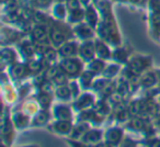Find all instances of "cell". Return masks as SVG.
<instances>
[{
  "instance_id": "obj_1",
  "label": "cell",
  "mask_w": 160,
  "mask_h": 147,
  "mask_svg": "<svg viewBox=\"0 0 160 147\" xmlns=\"http://www.w3.org/2000/svg\"><path fill=\"white\" fill-rule=\"evenodd\" d=\"M97 35L99 38L114 47H118L122 44L120 30L114 17L109 19H101L97 28Z\"/></svg>"
},
{
  "instance_id": "obj_2",
  "label": "cell",
  "mask_w": 160,
  "mask_h": 147,
  "mask_svg": "<svg viewBox=\"0 0 160 147\" xmlns=\"http://www.w3.org/2000/svg\"><path fill=\"white\" fill-rule=\"evenodd\" d=\"M47 30H48L51 44L56 48L70 40L71 34H73L72 27H70L68 23L65 24L62 21H57L55 19L54 20L51 19L49 23L47 24Z\"/></svg>"
},
{
  "instance_id": "obj_3",
  "label": "cell",
  "mask_w": 160,
  "mask_h": 147,
  "mask_svg": "<svg viewBox=\"0 0 160 147\" xmlns=\"http://www.w3.org/2000/svg\"><path fill=\"white\" fill-rule=\"evenodd\" d=\"M151 65V57L150 56L144 55H135L129 58L127 62L126 73L128 74L129 80L135 77H140Z\"/></svg>"
},
{
  "instance_id": "obj_4",
  "label": "cell",
  "mask_w": 160,
  "mask_h": 147,
  "mask_svg": "<svg viewBox=\"0 0 160 147\" xmlns=\"http://www.w3.org/2000/svg\"><path fill=\"white\" fill-rule=\"evenodd\" d=\"M59 67L64 74H66L69 78L79 77L82 73V60L79 57L62 58L59 63Z\"/></svg>"
},
{
  "instance_id": "obj_5",
  "label": "cell",
  "mask_w": 160,
  "mask_h": 147,
  "mask_svg": "<svg viewBox=\"0 0 160 147\" xmlns=\"http://www.w3.org/2000/svg\"><path fill=\"white\" fill-rule=\"evenodd\" d=\"M30 38L31 41L36 44L38 46L40 45H48L51 44L48 35V30H47V25L43 24H34L33 27L30 29Z\"/></svg>"
},
{
  "instance_id": "obj_6",
  "label": "cell",
  "mask_w": 160,
  "mask_h": 147,
  "mask_svg": "<svg viewBox=\"0 0 160 147\" xmlns=\"http://www.w3.org/2000/svg\"><path fill=\"white\" fill-rule=\"evenodd\" d=\"M72 32L73 35L77 38H79L81 42L83 41L94 40V36L97 34V31L92 27H90L85 21L81 23H78L76 25H72Z\"/></svg>"
},
{
  "instance_id": "obj_7",
  "label": "cell",
  "mask_w": 160,
  "mask_h": 147,
  "mask_svg": "<svg viewBox=\"0 0 160 147\" xmlns=\"http://www.w3.org/2000/svg\"><path fill=\"white\" fill-rule=\"evenodd\" d=\"M78 57L82 60V62H86V63L91 62L92 59H94V58L97 57L96 46H94V40H89V41L80 42Z\"/></svg>"
},
{
  "instance_id": "obj_8",
  "label": "cell",
  "mask_w": 160,
  "mask_h": 147,
  "mask_svg": "<svg viewBox=\"0 0 160 147\" xmlns=\"http://www.w3.org/2000/svg\"><path fill=\"white\" fill-rule=\"evenodd\" d=\"M79 45L80 43L76 42V41H67L62 45H60L57 48L58 56L60 58H70V57H78V53H79Z\"/></svg>"
},
{
  "instance_id": "obj_9",
  "label": "cell",
  "mask_w": 160,
  "mask_h": 147,
  "mask_svg": "<svg viewBox=\"0 0 160 147\" xmlns=\"http://www.w3.org/2000/svg\"><path fill=\"white\" fill-rule=\"evenodd\" d=\"M101 21V16L99 13L98 9L96 8V6L91 5L85 7V22L88 23L90 27H92L97 31L99 23Z\"/></svg>"
},
{
  "instance_id": "obj_10",
  "label": "cell",
  "mask_w": 160,
  "mask_h": 147,
  "mask_svg": "<svg viewBox=\"0 0 160 147\" xmlns=\"http://www.w3.org/2000/svg\"><path fill=\"white\" fill-rule=\"evenodd\" d=\"M18 46L20 52L22 53V55L24 57L29 59H32L34 58L35 54L38 53V46L36 44H34L33 42L31 41V38H22L20 42H18Z\"/></svg>"
},
{
  "instance_id": "obj_11",
  "label": "cell",
  "mask_w": 160,
  "mask_h": 147,
  "mask_svg": "<svg viewBox=\"0 0 160 147\" xmlns=\"http://www.w3.org/2000/svg\"><path fill=\"white\" fill-rule=\"evenodd\" d=\"M1 38H2V43L6 44H10L12 42H20L22 40V33L19 30H16L13 28L10 27H2L1 29Z\"/></svg>"
},
{
  "instance_id": "obj_12",
  "label": "cell",
  "mask_w": 160,
  "mask_h": 147,
  "mask_svg": "<svg viewBox=\"0 0 160 147\" xmlns=\"http://www.w3.org/2000/svg\"><path fill=\"white\" fill-rule=\"evenodd\" d=\"M94 104V97L91 94H83L79 96L73 102V108L77 111H86L89 110Z\"/></svg>"
},
{
  "instance_id": "obj_13",
  "label": "cell",
  "mask_w": 160,
  "mask_h": 147,
  "mask_svg": "<svg viewBox=\"0 0 160 147\" xmlns=\"http://www.w3.org/2000/svg\"><path fill=\"white\" fill-rule=\"evenodd\" d=\"M94 46H96V54L98 58H101L103 60L112 58V51L110 48V45L104 41L99 38H94Z\"/></svg>"
},
{
  "instance_id": "obj_14",
  "label": "cell",
  "mask_w": 160,
  "mask_h": 147,
  "mask_svg": "<svg viewBox=\"0 0 160 147\" xmlns=\"http://www.w3.org/2000/svg\"><path fill=\"white\" fill-rule=\"evenodd\" d=\"M10 76L14 79H22L25 78L30 74V70L28 68L27 64H21V63H14L10 66L9 69Z\"/></svg>"
},
{
  "instance_id": "obj_15",
  "label": "cell",
  "mask_w": 160,
  "mask_h": 147,
  "mask_svg": "<svg viewBox=\"0 0 160 147\" xmlns=\"http://www.w3.org/2000/svg\"><path fill=\"white\" fill-rule=\"evenodd\" d=\"M52 14L53 19L57 21H66L68 17V9L65 3H55L52 7Z\"/></svg>"
},
{
  "instance_id": "obj_16",
  "label": "cell",
  "mask_w": 160,
  "mask_h": 147,
  "mask_svg": "<svg viewBox=\"0 0 160 147\" xmlns=\"http://www.w3.org/2000/svg\"><path fill=\"white\" fill-rule=\"evenodd\" d=\"M158 80V74L147 70L139 77V86H142V88H151L157 85Z\"/></svg>"
},
{
  "instance_id": "obj_17",
  "label": "cell",
  "mask_w": 160,
  "mask_h": 147,
  "mask_svg": "<svg viewBox=\"0 0 160 147\" xmlns=\"http://www.w3.org/2000/svg\"><path fill=\"white\" fill-rule=\"evenodd\" d=\"M1 63H2V66L9 67L17 63V52L9 46H3L1 49Z\"/></svg>"
},
{
  "instance_id": "obj_18",
  "label": "cell",
  "mask_w": 160,
  "mask_h": 147,
  "mask_svg": "<svg viewBox=\"0 0 160 147\" xmlns=\"http://www.w3.org/2000/svg\"><path fill=\"white\" fill-rule=\"evenodd\" d=\"M54 116L57 120L62 121H71L72 114H71V109L68 105L58 104L54 108Z\"/></svg>"
},
{
  "instance_id": "obj_19",
  "label": "cell",
  "mask_w": 160,
  "mask_h": 147,
  "mask_svg": "<svg viewBox=\"0 0 160 147\" xmlns=\"http://www.w3.org/2000/svg\"><path fill=\"white\" fill-rule=\"evenodd\" d=\"M49 129L58 134H69V133H71L73 127H72V124H71V121L57 120L54 124H52L51 126H49Z\"/></svg>"
},
{
  "instance_id": "obj_20",
  "label": "cell",
  "mask_w": 160,
  "mask_h": 147,
  "mask_svg": "<svg viewBox=\"0 0 160 147\" xmlns=\"http://www.w3.org/2000/svg\"><path fill=\"white\" fill-rule=\"evenodd\" d=\"M123 136V129H118V127H113L110 129L107 132V143L112 146H116L118 143L121 142Z\"/></svg>"
},
{
  "instance_id": "obj_21",
  "label": "cell",
  "mask_w": 160,
  "mask_h": 147,
  "mask_svg": "<svg viewBox=\"0 0 160 147\" xmlns=\"http://www.w3.org/2000/svg\"><path fill=\"white\" fill-rule=\"evenodd\" d=\"M66 21L70 25H76L78 23L83 22L85 21V8L73 10V11H69Z\"/></svg>"
},
{
  "instance_id": "obj_22",
  "label": "cell",
  "mask_w": 160,
  "mask_h": 147,
  "mask_svg": "<svg viewBox=\"0 0 160 147\" xmlns=\"http://www.w3.org/2000/svg\"><path fill=\"white\" fill-rule=\"evenodd\" d=\"M112 58L120 64L127 63L129 60V51L126 47H121L120 45V46L115 47V49L112 52Z\"/></svg>"
},
{
  "instance_id": "obj_23",
  "label": "cell",
  "mask_w": 160,
  "mask_h": 147,
  "mask_svg": "<svg viewBox=\"0 0 160 147\" xmlns=\"http://www.w3.org/2000/svg\"><path fill=\"white\" fill-rule=\"evenodd\" d=\"M105 63L101 58L96 57L94 59H92L91 62L88 63V70L91 71L94 75H100L103 73V70L105 69Z\"/></svg>"
},
{
  "instance_id": "obj_24",
  "label": "cell",
  "mask_w": 160,
  "mask_h": 147,
  "mask_svg": "<svg viewBox=\"0 0 160 147\" xmlns=\"http://www.w3.org/2000/svg\"><path fill=\"white\" fill-rule=\"evenodd\" d=\"M128 127L135 131H148V125L142 116H135L128 122Z\"/></svg>"
},
{
  "instance_id": "obj_25",
  "label": "cell",
  "mask_w": 160,
  "mask_h": 147,
  "mask_svg": "<svg viewBox=\"0 0 160 147\" xmlns=\"http://www.w3.org/2000/svg\"><path fill=\"white\" fill-rule=\"evenodd\" d=\"M101 137H102V132L99 129H89L85 135L82 136V139L87 144H97L100 142Z\"/></svg>"
},
{
  "instance_id": "obj_26",
  "label": "cell",
  "mask_w": 160,
  "mask_h": 147,
  "mask_svg": "<svg viewBox=\"0 0 160 147\" xmlns=\"http://www.w3.org/2000/svg\"><path fill=\"white\" fill-rule=\"evenodd\" d=\"M96 76L94 74H92L91 71H89L87 69L86 71H82L81 75L79 76V85L83 88L87 89L91 85H93V77Z\"/></svg>"
},
{
  "instance_id": "obj_27",
  "label": "cell",
  "mask_w": 160,
  "mask_h": 147,
  "mask_svg": "<svg viewBox=\"0 0 160 147\" xmlns=\"http://www.w3.org/2000/svg\"><path fill=\"white\" fill-rule=\"evenodd\" d=\"M55 94L57 96L58 99H60V100H62V101H67L72 98L71 90H70V88H69V86H67V85L59 86V87L56 88Z\"/></svg>"
},
{
  "instance_id": "obj_28",
  "label": "cell",
  "mask_w": 160,
  "mask_h": 147,
  "mask_svg": "<svg viewBox=\"0 0 160 147\" xmlns=\"http://www.w3.org/2000/svg\"><path fill=\"white\" fill-rule=\"evenodd\" d=\"M44 60L43 59H35V58H32L29 59L27 63V66L29 68L30 73L32 74H38L42 71L43 66H44Z\"/></svg>"
},
{
  "instance_id": "obj_29",
  "label": "cell",
  "mask_w": 160,
  "mask_h": 147,
  "mask_svg": "<svg viewBox=\"0 0 160 147\" xmlns=\"http://www.w3.org/2000/svg\"><path fill=\"white\" fill-rule=\"evenodd\" d=\"M12 121H13L14 125L19 129H23L29 124V116L27 114H23L22 112H17L12 116Z\"/></svg>"
},
{
  "instance_id": "obj_30",
  "label": "cell",
  "mask_w": 160,
  "mask_h": 147,
  "mask_svg": "<svg viewBox=\"0 0 160 147\" xmlns=\"http://www.w3.org/2000/svg\"><path fill=\"white\" fill-rule=\"evenodd\" d=\"M88 131H89V125H88V123H85V122L79 123V124L76 125L72 129V131H71V137L72 138L81 137V136L85 135Z\"/></svg>"
},
{
  "instance_id": "obj_31",
  "label": "cell",
  "mask_w": 160,
  "mask_h": 147,
  "mask_svg": "<svg viewBox=\"0 0 160 147\" xmlns=\"http://www.w3.org/2000/svg\"><path fill=\"white\" fill-rule=\"evenodd\" d=\"M48 120H49V113L46 109H44L35 114V116L33 119V125L41 126V125L45 124Z\"/></svg>"
},
{
  "instance_id": "obj_32",
  "label": "cell",
  "mask_w": 160,
  "mask_h": 147,
  "mask_svg": "<svg viewBox=\"0 0 160 147\" xmlns=\"http://www.w3.org/2000/svg\"><path fill=\"white\" fill-rule=\"evenodd\" d=\"M51 101H52V94L41 91V94L38 97V102L41 104V107L44 108V109H47L49 107V104H51Z\"/></svg>"
},
{
  "instance_id": "obj_33",
  "label": "cell",
  "mask_w": 160,
  "mask_h": 147,
  "mask_svg": "<svg viewBox=\"0 0 160 147\" xmlns=\"http://www.w3.org/2000/svg\"><path fill=\"white\" fill-rule=\"evenodd\" d=\"M118 70H120V66H118V64H112V65H109V66L105 67L102 75L104 78L111 79L112 77L116 76V74L118 73Z\"/></svg>"
},
{
  "instance_id": "obj_34",
  "label": "cell",
  "mask_w": 160,
  "mask_h": 147,
  "mask_svg": "<svg viewBox=\"0 0 160 147\" xmlns=\"http://www.w3.org/2000/svg\"><path fill=\"white\" fill-rule=\"evenodd\" d=\"M28 1L30 5L33 6V8H38V9L49 8L54 3V0H28Z\"/></svg>"
},
{
  "instance_id": "obj_35",
  "label": "cell",
  "mask_w": 160,
  "mask_h": 147,
  "mask_svg": "<svg viewBox=\"0 0 160 147\" xmlns=\"http://www.w3.org/2000/svg\"><path fill=\"white\" fill-rule=\"evenodd\" d=\"M149 14L160 16V0H148L147 3Z\"/></svg>"
},
{
  "instance_id": "obj_36",
  "label": "cell",
  "mask_w": 160,
  "mask_h": 147,
  "mask_svg": "<svg viewBox=\"0 0 160 147\" xmlns=\"http://www.w3.org/2000/svg\"><path fill=\"white\" fill-rule=\"evenodd\" d=\"M68 76H67L66 74H64L62 71H60L59 74H57L53 79H52V83L54 84L55 86L59 87V86H64V85H67L68 84Z\"/></svg>"
},
{
  "instance_id": "obj_37",
  "label": "cell",
  "mask_w": 160,
  "mask_h": 147,
  "mask_svg": "<svg viewBox=\"0 0 160 147\" xmlns=\"http://www.w3.org/2000/svg\"><path fill=\"white\" fill-rule=\"evenodd\" d=\"M66 7L69 11H73V10H78L81 9V8H85L82 6V3H80V0H67L66 3Z\"/></svg>"
},
{
  "instance_id": "obj_38",
  "label": "cell",
  "mask_w": 160,
  "mask_h": 147,
  "mask_svg": "<svg viewBox=\"0 0 160 147\" xmlns=\"http://www.w3.org/2000/svg\"><path fill=\"white\" fill-rule=\"evenodd\" d=\"M12 135V126L10 123L9 119L5 118L2 121V136L6 138V136H11Z\"/></svg>"
},
{
  "instance_id": "obj_39",
  "label": "cell",
  "mask_w": 160,
  "mask_h": 147,
  "mask_svg": "<svg viewBox=\"0 0 160 147\" xmlns=\"http://www.w3.org/2000/svg\"><path fill=\"white\" fill-rule=\"evenodd\" d=\"M68 86H69V88H70L73 98H78V97H79V85H78L77 83H75V81H72V83H70Z\"/></svg>"
},
{
  "instance_id": "obj_40",
  "label": "cell",
  "mask_w": 160,
  "mask_h": 147,
  "mask_svg": "<svg viewBox=\"0 0 160 147\" xmlns=\"http://www.w3.org/2000/svg\"><path fill=\"white\" fill-rule=\"evenodd\" d=\"M149 147H160V139H152L149 142Z\"/></svg>"
},
{
  "instance_id": "obj_41",
  "label": "cell",
  "mask_w": 160,
  "mask_h": 147,
  "mask_svg": "<svg viewBox=\"0 0 160 147\" xmlns=\"http://www.w3.org/2000/svg\"><path fill=\"white\" fill-rule=\"evenodd\" d=\"M122 147H134V143L132 142V140H129V139H126V140H124V142H123Z\"/></svg>"
},
{
  "instance_id": "obj_42",
  "label": "cell",
  "mask_w": 160,
  "mask_h": 147,
  "mask_svg": "<svg viewBox=\"0 0 160 147\" xmlns=\"http://www.w3.org/2000/svg\"><path fill=\"white\" fill-rule=\"evenodd\" d=\"M80 3H82L83 7H87V6L91 5V0H80Z\"/></svg>"
},
{
  "instance_id": "obj_43",
  "label": "cell",
  "mask_w": 160,
  "mask_h": 147,
  "mask_svg": "<svg viewBox=\"0 0 160 147\" xmlns=\"http://www.w3.org/2000/svg\"><path fill=\"white\" fill-rule=\"evenodd\" d=\"M94 147H109V144L105 145V144H100V145H96Z\"/></svg>"
},
{
  "instance_id": "obj_44",
  "label": "cell",
  "mask_w": 160,
  "mask_h": 147,
  "mask_svg": "<svg viewBox=\"0 0 160 147\" xmlns=\"http://www.w3.org/2000/svg\"><path fill=\"white\" fill-rule=\"evenodd\" d=\"M115 1H118V3H131V0H115Z\"/></svg>"
},
{
  "instance_id": "obj_45",
  "label": "cell",
  "mask_w": 160,
  "mask_h": 147,
  "mask_svg": "<svg viewBox=\"0 0 160 147\" xmlns=\"http://www.w3.org/2000/svg\"><path fill=\"white\" fill-rule=\"evenodd\" d=\"M55 3H66L67 0H54Z\"/></svg>"
},
{
  "instance_id": "obj_46",
  "label": "cell",
  "mask_w": 160,
  "mask_h": 147,
  "mask_svg": "<svg viewBox=\"0 0 160 147\" xmlns=\"http://www.w3.org/2000/svg\"><path fill=\"white\" fill-rule=\"evenodd\" d=\"M158 78H159V83H160V71H158Z\"/></svg>"
},
{
  "instance_id": "obj_47",
  "label": "cell",
  "mask_w": 160,
  "mask_h": 147,
  "mask_svg": "<svg viewBox=\"0 0 160 147\" xmlns=\"http://www.w3.org/2000/svg\"><path fill=\"white\" fill-rule=\"evenodd\" d=\"M79 147H82V145H79Z\"/></svg>"
},
{
  "instance_id": "obj_48",
  "label": "cell",
  "mask_w": 160,
  "mask_h": 147,
  "mask_svg": "<svg viewBox=\"0 0 160 147\" xmlns=\"http://www.w3.org/2000/svg\"><path fill=\"white\" fill-rule=\"evenodd\" d=\"M29 147H36V146H29Z\"/></svg>"
},
{
  "instance_id": "obj_49",
  "label": "cell",
  "mask_w": 160,
  "mask_h": 147,
  "mask_svg": "<svg viewBox=\"0 0 160 147\" xmlns=\"http://www.w3.org/2000/svg\"><path fill=\"white\" fill-rule=\"evenodd\" d=\"M159 124H160V119H159Z\"/></svg>"
}]
</instances>
